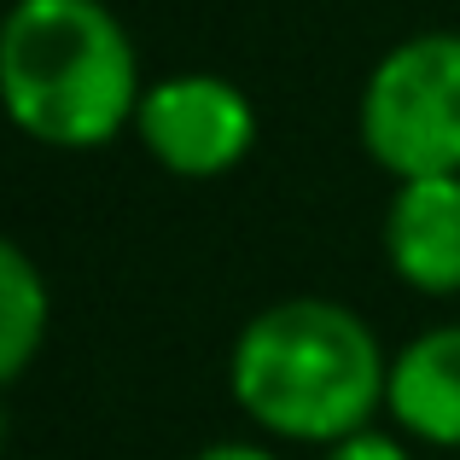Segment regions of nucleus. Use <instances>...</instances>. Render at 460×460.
<instances>
[{"mask_svg":"<svg viewBox=\"0 0 460 460\" xmlns=\"http://www.w3.org/2000/svg\"><path fill=\"white\" fill-rule=\"evenodd\" d=\"M135 135L157 169L181 181H216L239 169L245 152L257 146V111L239 82L216 70H175V76L146 82Z\"/></svg>","mask_w":460,"mask_h":460,"instance_id":"nucleus-4","label":"nucleus"},{"mask_svg":"<svg viewBox=\"0 0 460 460\" xmlns=\"http://www.w3.org/2000/svg\"><path fill=\"white\" fill-rule=\"evenodd\" d=\"M47 314H53L47 274L35 269V257L18 239H6L0 245V385H18L30 373L47 338Z\"/></svg>","mask_w":460,"mask_h":460,"instance_id":"nucleus-7","label":"nucleus"},{"mask_svg":"<svg viewBox=\"0 0 460 460\" xmlns=\"http://www.w3.org/2000/svg\"><path fill=\"white\" fill-rule=\"evenodd\" d=\"M326 460H414L408 455V443L402 438H391V431H356V438H344V443H332L326 449Z\"/></svg>","mask_w":460,"mask_h":460,"instance_id":"nucleus-8","label":"nucleus"},{"mask_svg":"<svg viewBox=\"0 0 460 460\" xmlns=\"http://www.w3.org/2000/svg\"><path fill=\"white\" fill-rule=\"evenodd\" d=\"M192 460H280L274 449H262V443H239V438H222V443H204Z\"/></svg>","mask_w":460,"mask_h":460,"instance_id":"nucleus-9","label":"nucleus"},{"mask_svg":"<svg viewBox=\"0 0 460 460\" xmlns=\"http://www.w3.org/2000/svg\"><path fill=\"white\" fill-rule=\"evenodd\" d=\"M391 361L373 326L332 297H280L251 314L227 356V391L239 414L286 443L356 438L385 408Z\"/></svg>","mask_w":460,"mask_h":460,"instance_id":"nucleus-1","label":"nucleus"},{"mask_svg":"<svg viewBox=\"0 0 460 460\" xmlns=\"http://www.w3.org/2000/svg\"><path fill=\"white\" fill-rule=\"evenodd\" d=\"M385 414L402 426V438L460 449V326H431L396 349Z\"/></svg>","mask_w":460,"mask_h":460,"instance_id":"nucleus-6","label":"nucleus"},{"mask_svg":"<svg viewBox=\"0 0 460 460\" xmlns=\"http://www.w3.org/2000/svg\"><path fill=\"white\" fill-rule=\"evenodd\" d=\"M356 128L391 181L460 175V35L420 30L396 41L367 70Z\"/></svg>","mask_w":460,"mask_h":460,"instance_id":"nucleus-3","label":"nucleus"},{"mask_svg":"<svg viewBox=\"0 0 460 460\" xmlns=\"http://www.w3.org/2000/svg\"><path fill=\"white\" fill-rule=\"evenodd\" d=\"M385 262L426 297L460 292V175L396 181L385 204Z\"/></svg>","mask_w":460,"mask_h":460,"instance_id":"nucleus-5","label":"nucleus"},{"mask_svg":"<svg viewBox=\"0 0 460 460\" xmlns=\"http://www.w3.org/2000/svg\"><path fill=\"white\" fill-rule=\"evenodd\" d=\"M0 93L35 146L100 152L140 111V53L105 0H12Z\"/></svg>","mask_w":460,"mask_h":460,"instance_id":"nucleus-2","label":"nucleus"}]
</instances>
